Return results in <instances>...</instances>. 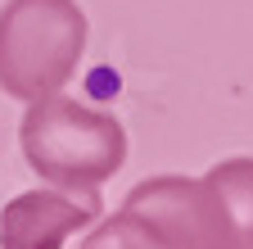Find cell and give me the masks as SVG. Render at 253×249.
Segmentation results:
<instances>
[{"mask_svg": "<svg viewBox=\"0 0 253 249\" xmlns=\"http://www.w3.org/2000/svg\"><path fill=\"white\" fill-rule=\"evenodd\" d=\"M18 149L27 168L59 191H100L126 163V127L113 113L54 91L27 100V113L18 122Z\"/></svg>", "mask_w": 253, "mask_h": 249, "instance_id": "cell-1", "label": "cell"}, {"mask_svg": "<svg viewBox=\"0 0 253 249\" xmlns=\"http://www.w3.org/2000/svg\"><path fill=\"white\" fill-rule=\"evenodd\" d=\"M86 9L77 0H5L0 5V91L41 100L73 82L86 54Z\"/></svg>", "mask_w": 253, "mask_h": 249, "instance_id": "cell-2", "label": "cell"}, {"mask_svg": "<svg viewBox=\"0 0 253 249\" xmlns=\"http://www.w3.org/2000/svg\"><path fill=\"white\" fill-rule=\"evenodd\" d=\"M122 204L154 217L176 249H240L231 213L204 177H145Z\"/></svg>", "mask_w": 253, "mask_h": 249, "instance_id": "cell-3", "label": "cell"}, {"mask_svg": "<svg viewBox=\"0 0 253 249\" xmlns=\"http://www.w3.org/2000/svg\"><path fill=\"white\" fill-rule=\"evenodd\" d=\"M100 191H23L5 199L0 249H63L77 231L100 222Z\"/></svg>", "mask_w": 253, "mask_h": 249, "instance_id": "cell-4", "label": "cell"}, {"mask_svg": "<svg viewBox=\"0 0 253 249\" xmlns=\"http://www.w3.org/2000/svg\"><path fill=\"white\" fill-rule=\"evenodd\" d=\"M204 181L221 195L235 227V245L253 249V159L249 154H235V159H221L204 172Z\"/></svg>", "mask_w": 253, "mask_h": 249, "instance_id": "cell-5", "label": "cell"}, {"mask_svg": "<svg viewBox=\"0 0 253 249\" xmlns=\"http://www.w3.org/2000/svg\"><path fill=\"white\" fill-rule=\"evenodd\" d=\"M82 249H176V245L163 236V227L154 217H145L131 204H122L113 217L95 222V231L82 240Z\"/></svg>", "mask_w": 253, "mask_h": 249, "instance_id": "cell-6", "label": "cell"}]
</instances>
